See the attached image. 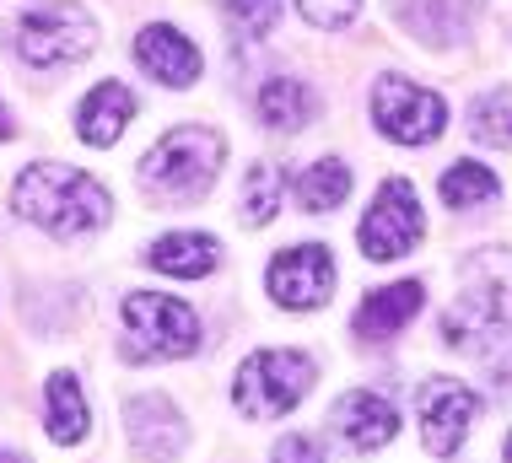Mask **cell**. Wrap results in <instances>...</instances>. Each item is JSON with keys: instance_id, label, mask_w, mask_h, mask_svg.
Listing matches in <instances>:
<instances>
[{"instance_id": "d6986e66", "label": "cell", "mask_w": 512, "mask_h": 463, "mask_svg": "<svg viewBox=\"0 0 512 463\" xmlns=\"http://www.w3.org/2000/svg\"><path fill=\"white\" fill-rule=\"evenodd\" d=\"M345 194H351V167L340 157L313 162L308 173L297 178V205L302 210H335V205H345Z\"/></svg>"}, {"instance_id": "5b68a950", "label": "cell", "mask_w": 512, "mask_h": 463, "mask_svg": "<svg viewBox=\"0 0 512 463\" xmlns=\"http://www.w3.org/2000/svg\"><path fill=\"white\" fill-rule=\"evenodd\" d=\"M372 119H378V130L389 135L394 146H426V140L442 135L448 108H442L437 92L415 87L405 76H383L378 87H372Z\"/></svg>"}, {"instance_id": "44dd1931", "label": "cell", "mask_w": 512, "mask_h": 463, "mask_svg": "<svg viewBox=\"0 0 512 463\" xmlns=\"http://www.w3.org/2000/svg\"><path fill=\"white\" fill-rule=\"evenodd\" d=\"M469 135L480 146H512V92H491L469 108Z\"/></svg>"}, {"instance_id": "30bf717a", "label": "cell", "mask_w": 512, "mask_h": 463, "mask_svg": "<svg viewBox=\"0 0 512 463\" xmlns=\"http://www.w3.org/2000/svg\"><path fill=\"white\" fill-rule=\"evenodd\" d=\"M329 291H335V259H329V248L302 243V248L275 254V264H270V297L281 307H292V313H313V307L329 302Z\"/></svg>"}, {"instance_id": "d4e9b609", "label": "cell", "mask_w": 512, "mask_h": 463, "mask_svg": "<svg viewBox=\"0 0 512 463\" xmlns=\"http://www.w3.org/2000/svg\"><path fill=\"white\" fill-rule=\"evenodd\" d=\"M275 463H324V453L308 437H281L275 442Z\"/></svg>"}, {"instance_id": "8992f818", "label": "cell", "mask_w": 512, "mask_h": 463, "mask_svg": "<svg viewBox=\"0 0 512 463\" xmlns=\"http://www.w3.org/2000/svg\"><path fill=\"white\" fill-rule=\"evenodd\" d=\"M426 237V216H421V200L405 178H389L378 189V200L362 216V254L389 264V259H405L415 243Z\"/></svg>"}, {"instance_id": "7a4b0ae2", "label": "cell", "mask_w": 512, "mask_h": 463, "mask_svg": "<svg viewBox=\"0 0 512 463\" xmlns=\"http://www.w3.org/2000/svg\"><path fill=\"white\" fill-rule=\"evenodd\" d=\"M221 157H227V146L211 135V130H173L162 135L157 146L146 151L141 162V184L173 194V200H195V194L211 189V178L221 173Z\"/></svg>"}, {"instance_id": "5bb4252c", "label": "cell", "mask_w": 512, "mask_h": 463, "mask_svg": "<svg viewBox=\"0 0 512 463\" xmlns=\"http://www.w3.org/2000/svg\"><path fill=\"white\" fill-rule=\"evenodd\" d=\"M130 119H135V92L124 87V81H103V87L87 92V103H81V114H76V130L87 146H114Z\"/></svg>"}, {"instance_id": "3957f363", "label": "cell", "mask_w": 512, "mask_h": 463, "mask_svg": "<svg viewBox=\"0 0 512 463\" xmlns=\"http://www.w3.org/2000/svg\"><path fill=\"white\" fill-rule=\"evenodd\" d=\"M124 340H130L135 361H178L200 345V324L184 302L135 291V297H124Z\"/></svg>"}, {"instance_id": "4316f807", "label": "cell", "mask_w": 512, "mask_h": 463, "mask_svg": "<svg viewBox=\"0 0 512 463\" xmlns=\"http://www.w3.org/2000/svg\"><path fill=\"white\" fill-rule=\"evenodd\" d=\"M11 135V119H6V108H0V140H6Z\"/></svg>"}, {"instance_id": "7402d4cb", "label": "cell", "mask_w": 512, "mask_h": 463, "mask_svg": "<svg viewBox=\"0 0 512 463\" xmlns=\"http://www.w3.org/2000/svg\"><path fill=\"white\" fill-rule=\"evenodd\" d=\"M281 184H286V167H275V162H259L254 173H248L243 216L254 221V227H265V221L275 216V205H281Z\"/></svg>"}, {"instance_id": "6da1fadb", "label": "cell", "mask_w": 512, "mask_h": 463, "mask_svg": "<svg viewBox=\"0 0 512 463\" xmlns=\"http://www.w3.org/2000/svg\"><path fill=\"white\" fill-rule=\"evenodd\" d=\"M22 221L44 227L54 237H81V232H98L108 221V194L98 178L76 173L65 162H38L17 178V194H11Z\"/></svg>"}, {"instance_id": "603a6c76", "label": "cell", "mask_w": 512, "mask_h": 463, "mask_svg": "<svg viewBox=\"0 0 512 463\" xmlns=\"http://www.w3.org/2000/svg\"><path fill=\"white\" fill-rule=\"evenodd\" d=\"M275 11H281L275 0H227V22L238 38H265L275 27Z\"/></svg>"}, {"instance_id": "e0dca14e", "label": "cell", "mask_w": 512, "mask_h": 463, "mask_svg": "<svg viewBox=\"0 0 512 463\" xmlns=\"http://www.w3.org/2000/svg\"><path fill=\"white\" fill-rule=\"evenodd\" d=\"M44 420H49V437L60 442V447H71L87 437V426H92V415H87V399H81V383L71 372H54L49 377V388H44Z\"/></svg>"}, {"instance_id": "2e32d148", "label": "cell", "mask_w": 512, "mask_h": 463, "mask_svg": "<svg viewBox=\"0 0 512 463\" xmlns=\"http://www.w3.org/2000/svg\"><path fill=\"white\" fill-rule=\"evenodd\" d=\"M124 426H130V437L141 453L151 458H162V453H173V447H184V420H178L168 410V399H135L130 410H124Z\"/></svg>"}, {"instance_id": "ffe728a7", "label": "cell", "mask_w": 512, "mask_h": 463, "mask_svg": "<svg viewBox=\"0 0 512 463\" xmlns=\"http://www.w3.org/2000/svg\"><path fill=\"white\" fill-rule=\"evenodd\" d=\"M496 200V173L480 162H453L442 173V205L448 210H480Z\"/></svg>"}, {"instance_id": "277c9868", "label": "cell", "mask_w": 512, "mask_h": 463, "mask_svg": "<svg viewBox=\"0 0 512 463\" xmlns=\"http://www.w3.org/2000/svg\"><path fill=\"white\" fill-rule=\"evenodd\" d=\"M308 388H313V361L297 356V350H259L238 367V404L254 420L297 410V399Z\"/></svg>"}, {"instance_id": "484cf974", "label": "cell", "mask_w": 512, "mask_h": 463, "mask_svg": "<svg viewBox=\"0 0 512 463\" xmlns=\"http://www.w3.org/2000/svg\"><path fill=\"white\" fill-rule=\"evenodd\" d=\"M0 463H27L22 453H6V447H0Z\"/></svg>"}, {"instance_id": "ac0fdd59", "label": "cell", "mask_w": 512, "mask_h": 463, "mask_svg": "<svg viewBox=\"0 0 512 463\" xmlns=\"http://www.w3.org/2000/svg\"><path fill=\"white\" fill-rule=\"evenodd\" d=\"M318 114V103H313V92L302 87L297 76H281V81H265V92H259V119L270 124V130H281V135H292L302 130Z\"/></svg>"}, {"instance_id": "9a60e30c", "label": "cell", "mask_w": 512, "mask_h": 463, "mask_svg": "<svg viewBox=\"0 0 512 463\" xmlns=\"http://www.w3.org/2000/svg\"><path fill=\"white\" fill-rule=\"evenodd\" d=\"M216 259H221V248H216V237H205V232H168V237L151 243V264H157L162 275H178V280L211 275Z\"/></svg>"}, {"instance_id": "9c48e42d", "label": "cell", "mask_w": 512, "mask_h": 463, "mask_svg": "<svg viewBox=\"0 0 512 463\" xmlns=\"http://www.w3.org/2000/svg\"><path fill=\"white\" fill-rule=\"evenodd\" d=\"M475 420H480V399L469 394V383H459V377H432V383H421V442H426V453L453 458Z\"/></svg>"}, {"instance_id": "4fadbf2b", "label": "cell", "mask_w": 512, "mask_h": 463, "mask_svg": "<svg viewBox=\"0 0 512 463\" xmlns=\"http://www.w3.org/2000/svg\"><path fill=\"white\" fill-rule=\"evenodd\" d=\"M421 302H426V280H394V286L372 291L362 302L356 334H362V340H389V334H399L415 313H421Z\"/></svg>"}, {"instance_id": "8fae6325", "label": "cell", "mask_w": 512, "mask_h": 463, "mask_svg": "<svg viewBox=\"0 0 512 463\" xmlns=\"http://www.w3.org/2000/svg\"><path fill=\"white\" fill-rule=\"evenodd\" d=\"M135 60H141V70L151 81H162V87H189V81H200V49L168 22H151L146 33L135 38Z\"/></svg>"}, {"instance_id": "cb8c5ba5", "label": "cell", "mask_w": 512, "mask_h": 463, "mask_svg": "<svg viewBox=\"0 0 512 463\" xmlns=\"http://www.w3.org/2000/svg\"><path fill=\"white\" fill-rule=\"evenodd\" d=\"M356 6H362V0H297V11L318 27H335L345 17H356Z\"/></svg>"}, {"instance_id": "ba28073f", "label": "cell", "mask_w": 512, "mask_h": 463, "mask_svg": "<svg viewBox=\"0 0 512 463\" xmlns=\"http://www.w3.org/2000/svg\"><path fill=\"white\" fill-rule=\"evenodd\" d=\"M98 27L92 17H81L76 6H49V11H27L17 27V49L33 65H71L81 54H92Z\"/></svg>"}, {"instance_id": "52a82bcc", "label": "cell", "mask_w": 512, "mask_h": 463, "mask_svg": "<svg viewBox=\"0 0 512 463\" xmlns=\"http://www.w3.org/2000/svg\"><path fill=\"white\" fill-rule=\"evenodd\" d=\"M442 334H448L453 350H480V356L512 340V280H491V286L464 291L448 307V318H442Z\"/></svg>"}, {"instance_id": "83f0119b", "label": "cell", "mask_w": 512, "mask_h": 463, "mask_svg": "<svg viewBox=\"0 0 512 463\" xmlns=\"http://www.w3.org/2000/svg\"><path fill=\"white\" fill-rule=\"evenodd\" d=\"M507 463H512V437H507Z\"/></svg>"}, {"instance_id": "7c38bea8", "label": "cell", "mask_w": 512, "mask_h": 463, "mask_svg": "<svg viewBox=\"0 0 512 463\" xmlns=\"http://www.w3.org/2000/svg\"><path fill=\"white\" fill-rule=\"evenodd\" d=\"M335 431L345 442L356 447V453H372V447L394 442L399 431V410L383 394H367V388H356V394H345L335 404Z\"/></svg>"}]
</instances>
